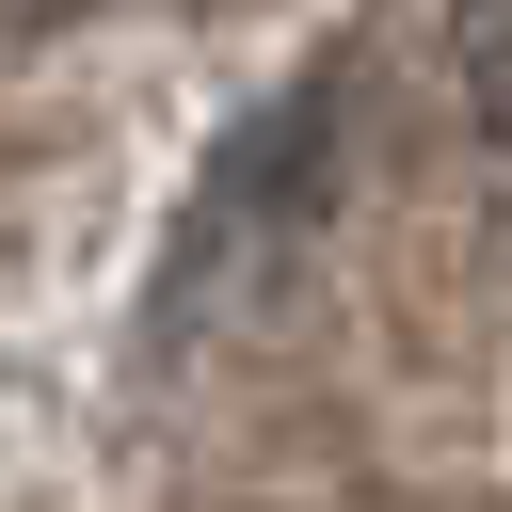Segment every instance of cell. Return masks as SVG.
Listing matches in <instances>:
<instances>
[{
    "mask_svg": "<svg viewBox=\"0 0 512 512\" xmlns=\"http://www.w3.org/2000/svg\"><path fill=\"white\" fill-rule=\"evenodd\" d=\"M448 80H464V128H480V144H496V160H512V0H496V16H464V32H448Z\"/></svg>",
    "mask_w": 512,
    "mask_h": 512,
    "instance_id": "obj_1",
    "label": "cell"
}]
</instances>
